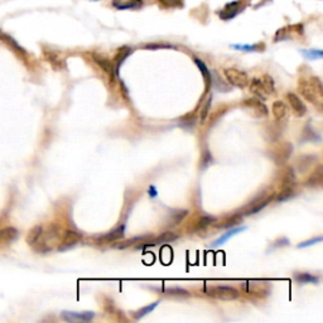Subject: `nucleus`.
<instances>
[{
    "label": "nucleus",
    "mask_w": 323,
    "mask_h": 323,
    "mask_svg": "<svg viewBox=\"0 0 323 323\" xmlns=\"http://www.w3.org/2000/svg\"><path fill=\"white\" fill-rule=\"evenodd\" d=\"M204 293L220 301H235L240 295V292L236 288L230 285H206Z\"/></svg>",
    "instance_id": "1"
},
{
    "label": "nucleus",
    "mask_w": 323,
    "mask_h": 323,
    "mask_svg": "<svg viewBox=\"0 0 323 323\" xmlns=\"http://www.w3.org/2000/svg\"><path fill=\"white\" fill-rule=\"evenodd\" d=\"M298 91L299 94L309 101L311 104L316 105L317 108H321V104H322V96L318 95V92L316 91V88L313 87V85L311 83V81L307 79H299L298 81Z\"/></svg>",
    "instance_id": "2"
},
{
    "label": "nucleus",
    "mask_w": 323,
    "mask_h": 323,
    "mask_svg": "<svg viewBox=\"0 0 323 323\" xmlns=\"http://www.w3.org/2000/svg\"><path fill=\"white\" fill-rule=\"evenodd\" d=\"M293 152V145L288 142H282L270 151V158L277 165H284L289 161Z\"/></svg>",
    "instance_id": "3"
},
{
    "label": "nucleus",
    "mask_w": 323,
    "mask_h": 323,
    "mask_svg": "<svg viewBox=\"0 0 323 323\" xmlns=\"http://www.w3.org/2000/svg\"><path fill=\"white\" fill-rule=\"evenodd\" d=\"M224 75L230 85L235 86V87L242 90L246 86H249V76H247L246 72L241 71V70H238V68H226L224 71Z\"/></svg>",
    "instance_id": "4"
},
{
    "label": "nucleus",
    "mask_w": 323,
    "mask_h": 323,
    "mask_svg": "<svg viewBox=\"0 0 323 323\" xmlns=\"http://www.w3.org/2000/svg\"><path fill=\"white\" fill-rule=\"evenodd\" d=\"M241 106L246 111H249L254 118H265L268 117V114H269L267 105L263 104L259 99H255V97L246 99L241 104Z\"/></svg>",
    "instance_id": "5"
},
{
    "label": "nucleus",
    "mask_w": 323,
    "mask_h": 323,
    "mask_svg": "<svg viewBox=\"0 0 323 323\" xmlns=\"http://www.w3.org/2000/svg\"><path fill=\"white\" fill-rule=\"evenodd\" d=\"M178 239V235L176 233H173V231H165V233H162L161 235L156 236L153 238L152 236L151 240L143 241V244L136 245V249H142L144 246H158V245L162 244H167V242H173V241H176Z\"/></svg>",
    "instance_id": "6"
},
{
    "label": "nucleus",
    "mask_w": 323,
    "mask_h": 323,
    "mask_svg": "<svg viewBox=\"0 0 323 323\" xmlns=\"http://www.w3.org/2000/svg\"><path fill=\"white\" fill-rule=\"evenodd\" d=\"M245 6L246 5H245L244 0H235L233 3L226 4V5L224 6V9L218 13V15H220V18H221L222 20H230L235 18L239 13L244 10Z\"/></svg>",
    "instance_id": "7"
},
{
    "label": "nucleus",
    "mask_w": 323,
    "mask_h": 323,
    "mask_svg": "<svg viewBox=\"0 0 323 323\" xmlns=\"http://www.w3.org/2000/svg\"><path fill=\"white\" fill-rule=\"evenodd\" d=\"M82 239V235L74 230H66L65 233H63L62 239L60 240V246H58V250L60 251H65V250L71 249L74 247L75 245H77Z\"/></svg>",
    "instance_id": "8"
},
{
    "label": "nucleus",
    "mask_w": 323,
    "mask_h": 323,
    "mask_svg": "<svg viewBox=\"0 0 323 323\" xmlns=\"http://www.w3.org/2000/svg\"><path fill=\"white\" fill-rule=\"evenodd\" d=\"M245 289H246L247 293L252 295H258V297H267L270 293V286L269 284H267L265 282H258V281H252V282H246L245 283Z\"/></svg>",
    "instance_id": "9"
},
{
    "label": "nucleus",
    "mask_w": 323,
    "mask_h": 323,
    "mask_svg": "<svg viewBox=\"0 0 323 323\" xmlns=\"http://www.w3.org/2000/svg\"><path fill=\"white\" fill-rule=\"evenodd\" d=\"M92 60H94V62L96 63L100 68H102V70L110 76L111 80L115 79L118 72L113 61L106 58V57L102 56V54H97V53H92Z\"/></svg>",
    "instance_id": "10"
},
{
    "label": "nucleus",
    "mask_w": 323,
    "mask_h": 323,
    "mask_svg": "<svg viewBox=\"0 0 323 323\" xmlns=\"http://www.w3.org/2000/svg\"><path fill=\"white\" fill-rule=\"evenodd\" d=\"M286 101H288V104H289L290 109H292L293 114H294L295 117L302 118L306 115L307 113L306 105H304L303 101L301 100V97L298 96L297 94H294V92H288V94H286Z\"/></svg>",
    "instance_id": "11"
},
{
    "label": "nucleus",
    "mask_w": 323,
    "mask_h": 323,
    "mask_svg": "<svg viewBox=\"0 0 323 323\" xmlns=\"http://www.w3.org/2000/svg\"><path fill=\"white\" fill-rule=\"evenodd\" d=\"M61 318L66 322H90L95 318L94 312H70V311H65L61 313Z\"/></svg>",
    "instance_id": "12"
},
{
    "label": "nucleus",
    "mask_w": 323,
    "mask_h": 323,
    "mask_svg": "<svg viewBox=\"0 0 323 323\" xmlns=\"http://www.w3.org/2000/svg\"><path fill=\"white\" fill-rule=\"evenodd\" d=\"M318 161V157L315 154H303L295 159V168L299 173H307L312 169L316 162Z\"/></svg>",
    "instance_id": "13"
},
{
    "label": "nucleus",
    "mask_w": 323,
    "mask_h": 323,
    "mask_svg": "<svg viewBox=\"0 0 323 323\" xmlns=\"http://www.w3.org/2000/svg\"><path fill=\"white\" fill-rule=\"evenodd\" d=\"M125 235V224L119 225L118 227L110 231V233L105 234V235L99 236L97 238V244H109V242H114V241H118L120 239L124 238Z\"/></svg>",
    "instance_id": "14"
},
{
    "label": "nucleus",
    "mask_w": 323,
    "mask_h": 323,
    "mask_svg": "<svg viewBox=\"0 0 323 323\" xmlns=\"http://www.w3.org/2000/svg\"><path fill=\"white\" fill-rule=\"evenodd\" d=\"M143 0H111V5L118 10H135L142 8Z\"/></svg>",
    "instance_id": "15"
},
{
    "label": "nucleus",
    "mask_w": 323,
    "mask_h": 323,
    "mask_svg": "<svg viewBox=\"0 0 323 323\" xmlns=\"http://www.w3.org/2000/svg\"><path fill=\"white\" fill-rule=\"evenodd\" d=\"M297 183V177H295L294 168L293 167H285L283 172L281 173V179H279V184L281 188L284 187H292Z\"/></svg>",
    "instance_id": "16"
},
{
    "label": "nucleus",
    "mask_w": 323,
    "mask_h": 323,
    "mask_svg": "<svg viewBox=\"0 0 323 323\" xmlns=\"http://www.w3.org/2000/svg\"><path fill=\"white\" fill-rule=\"evenodd\" d=\"M275 196L274 195H269L268 197H265V199L260 200V201L255 202L254 204H251L250 207H247V208H245L244 212H241V215L242 216H250V215H255V213H258L259 211L264 210L265 207L268 206V204L270 203V202L274 200Z\"/></svg>",
    "instance_id": "17"
},
{
    "label": "nucleus",
    "mask_w": 323,
    "mask_h": 323,
    "mask_svg": "<svg viewBox=\"0 0 323 323\" xmlns=\"http://www.w3.org/2000/svg\"><path fill=\"white\" fill-rule=\"evenodd\" d=\"M44 58L54 70H57V71H61V70H63V68L66 67L65 60H63L61 54L57 53V52L44 51Z\"/></svg>",
    "instance_id": "18"
},
{
    "label": "nucleus",
    "mask_w": 323,
    "mask_h": 323,
    "mask_svg": "<svg viewBox=\"0 0 323 323\" xmlns=\"http://www.w3.org/2000/svg\"><path fill=\"white\" fill-rule=\"evenodd\" d=\"M249 85H250V92H251L252 95H255L258 99L265 100L268 96H269V94H268V91L265 90V87H264L260 79H252L251 81H249Z\"/></svg>",
    "instance_id": "19"
},
{
    "label": "nucleus",
    "mask_w": 323,
    "mask_h": 323,
    "mask_svg": "<svg viewBox=\"0 0 323 323\" xmlns=\"http://www.w3.org/2000/svg\"><path fill=\"white\" fill-rule=\"evenodd\" d=\"M193 61H195L196 66L199 67V70L201 71L202 76H203L204 85H206V90H208V88L212 86V75H211V71L208 70V67L206 66V63H204L202 60H200V58H197V57H195Z\"/></svg>",
    "instance_id": "20"
},
{
    "label": "nucleus",
    "mask_w": 323,
    "mask_h": 323,
    "mask_svg": "<svg viewBox=\"0 0 323 323\" xmlns=\"http://www.w3.org/2000/svg\"><path fill=\"white\" fill-rule=\"evenodd\" d=\"M323 182V167L322 164L318 165L315 170H313L312 176L309 177L306 181V186L308 187H321Z\"/></svg>",
    "instance_id": "21"
},
{
    "label": "nucleus",
    "mask_w": 323,
    "mask_h": 323,
    "mask_svg": "<svg viewBox=\"0 0 323 323\" xmlns=\"http://www.w3.org/2000/svg\"><path fill=\"white\" fill-rule=\"evenodd\" d=\"M215 222H216V217H213V216L202 215L201 217L197 220L195 226H193V231H196V233H202V231H204L207 227L211 226V225L215 224Z\"/></svg>",
    "instance_id": "22"
},
{
    "label": "nucleus",
    "mask_w": 323,
    "mask_h": 323,
    "mask_svg": "<svg viewBox=\"0 0 323 323\" xmlns=\"http://www.w3.org/2000/svg\"><path fill=\"white\" fill-rule=\"evenodd\" d=\"M18 238V231L14 227H8L0 231V245L10 244Z\"/></svg>",
    "instance_id": "23"
},
{
    "label": "nucleus",
    "mask_w": 323,
    "mask_h": 323,
    "mask_svg": "<svg viewBox=\"0 0 323 323\" xmlns=\"http://www.w3.org/2000/svg\"><path fill=\"white\" fill-rule=\"evenodd\" d=\"M133 52V49L129 48V47H121L120 49H118L117 54H115V57H114V65H115V68H117V72L119 74V68L120 66L122 65V62H124L126 58H128L129 56H130V53Z\"/></svg>",
    "instance_id": "24"
},
{
    "label": "nucleus",
    "mask_w": 323,
    "mask_h": 323,
    "mask_svg": "<svg viewBox=\"0 0 323 323\" xmlns=\"http://www.w3.org/2000/svg\"><path fill=\"white\" fill-rule=\"evenodd\" d=\"M272 111L275 120L281 121V120L285 119L286 115H288V106H286L283 101H279L278 100V101H275L274 104H273Z\"/></svg>",
    "instance_id": "25"
},
{
    "label": "nucleus",
    "mask_w": 323,
    "mask_h": 323,
    "mask_svg": "<svg viewBox=\"0 0 323 323\" xmlns=\"http://www.w3.org/2000/svg\"><path fill=\"white\" fill-rule=\"evenodd\" d=\"M43 231H44V229H43V226H40V225L34 226L33 229L29 231L28 235H27V244H28L29 246H36V244H37L40 239L42 238Z\"/></svg>",
    "instance_id": "26"
},
{
    "label": "nucleus",
    "mask_w": 323,
    "mask_h": 323,
    "mask_svg": "<svg viewBox=\"0 0 323 323\" xmlns=\"http://www.w3.org/2000/svg\"><path fill=\"white\" fill-rule=\"evenodd\" d=\"M244 230H246V227H245V226H242V227H238V229L230 230V231H227V233H225L224 235L221 236V238H218L217 240L213 241V244H211V245H210V247H217V246H220V245L225 244V242H226V241L229 240L230 238H233V236H235L236 234L241 233V231H244Z\"/></svg>",
    "instance_id": "27"
},
{
    "label": "nucleus",
    "mask_w": 323,
    "mask_h": 323,
    "mask_svg": "<svg viewBox=\"0 0 323 323\" xmlns=\"http://www.w3.org/2000/svg\"><path fill=\"white\" fill-rule=\"evenodd\" d=\"M294 279L299 284H318L320 278L316 275L309 274V273H298L294 275Z\"/></svg>",
    "instance_id": "28"
},
{
    "label": "nucleus",
    "mask_w": 323,
    "mask_h": 323,
    "mask_svg": "<svg viewBox=\"0 0 323 323\" xmlns=\"http://www.w3.org/2000/svg\"><path fill=\"white\" fill-rule=\"evenodd\" d=\"M295 195H297V191H295L294 187L292 186V187L282 188V191L279 192V195L277 196V197H274V199L277 200V202L282 203V202H285V201H288V200L293 199Z\"/></svg>",
    "instance_id": "29"
},
{
    "label": "nucleus",
    "mask_w": 323,
    "mask_h": 323,
    "mask_svg": "<svg viewBox=\"0 0 323 323\" xmlns=\"http://www.w3.org/2000/svg\"><path fill=\"white\" fill-rule=\"evenodd\" d=\"M242 218H244V216L241 215V213H236V215L227 217L224 221V224H220L218 225V227H222V229H231V227L240 225L241 222H242Z\"/></svg>",
    "instance_id": "30"
},
{
    "label": "nucleus",
    "mask_w": 323,
    "mask_h": 323,
    "mask_svg": "<svg viewBox=\"0 0 323 323\" xmlns=\"http://www.w3.org/2000/svg\"><path fill=\"white\" fill-rule=\"evenodd\" d=\"M187 215H188L187 210L173 211V212L170 213L168 222H169V225H172V226H174V225H178V224H181L182 221H183L184 218L187 217Z\"/></svg>",
    "instance_id": "31"
},
{
    "label": "nucleus",
    "mask_w": 323,
    "mask_h": 323,
    "mask_svg": "<svg viewBox=\"0 0 323 323\" xmlns=\"http://www.w3.org/2000/svg\"><path fill=\"white\" fill-rule=\"evenodd\" d=\"M158 304H159V302H154V303L149 304V306H147V307H143V308H140L139 311H136V312H134L133 313L134 320H135V321L142 320L143 317H145V316H147V315H149V313L153 312L154 309H156L157 307H158Z\"/></svg>",
    "instance_id": "32"
},
{
    "label": "nucleus",
    "mask_w": 323,
    "mask_h": 323,
    "mask_svg": "<svg viewBox=\"0 0 323 323\" xmlns=\"http://www.w3.org/2000/svg\"><path fill=\"white\" fill-rule=\"evenodd\" d=\"M152 238V235H144V236H136V238L129 239V240L124 241L121 244L117 245L118 249H126V247H130L133 245L138 244V242H143V241H147Z\"/></svg>",
    "instance_id": "33"
},
{
    "label": "nucleus",
    "mask_w": 323,
    "mask_h": 323,
    "mask_svg": "<svg viewBox=\"0 0 323 323\" xmlns=\"http://www.w3.org/2000/svg\"><path fill=\"white\" fill-rule=\"evenodd\" d=\"M0 40H3L4 43H6V44L10 45L11 48L14 49L15 52H18V53H22V54L26 53V51H24V49H23L22 47H20V45L18 44V43L15 42V40H13V38H11L10 36H9V34L1 33V32H0Z\"/></svg>",
    "instance_id": "34"
},
{
    "label": "nucleus",
    "mask_w": 323,
    "mask_h": 323,
    "mask_svg": "<svg viewBox=\"0 0 323 323\" xmlns=\"http://www.w3.org/2000/svg\"><path fill=\"white\" fill-rule=\"evenodd\" d=\"M302 139L307 140V142H320L321 136L313 130L309 125H307L306 128L303 130V136H302Z\"/></svg>",
    "instance_id": "35"
},
{
    "label": "nucleus",
    "mask_w": 323,
    "mask_h": 323,
    "mask_svg": "<svg viewBox=\"0 0 323 323\" xmlns=\"http://www.w3.org/2000/svg\"><path fill=\"white\" fill-rule=\"evenodd\" d=\"M233 48L246 52H260L264 49V44H234Z\"/></svg>",
    "instance_id": "36"
},
{
    "label": "nucleus",
    "mask_w": 323,
    "mask_h": 323,
    "mask_svg": "<svg viewBox=\"0 0 323 323\" xmlns=\"http://www.w3.org/2000/svg\"><path fill=\"white\" fill-rule=\"evenodd\" d=\"M163 8H183L184 0H157Z\"/></svg>",
    "instance_id": "37"
},
{
    "label": "nucleus",
    "mask_w": 323,
    "mask_h": 323,
    "mask_svg": "<svg viewBox=\"0 0 323 323\" xmlns=\"http://www.w3.org/2000/svg\"><path fill=\"white\" fill-rule=\"evenodd\" d=\"M261 82H263L264 87H265V90L268 91V94H274L275 92V86H274V80H273L272 76H269V75H264L263 77H261Z\"/></svg>",
    "instance_id": "38"
},
{
    "label": "nucleus",
    "mask_w": 323,
    "mask_h": 323,
    "mask_svg": "<svg viewBox=\"0 0 323 323\" xmlns=\"http://www.w3.org/2000/svg\"><path fill=\"white\" fill-rule=\"evenodd\" d=\"M302 54L307 57L308 60H321L323 52L321 49H304V51H302Z\"/></svg>",
    "instance_id": "39"
},
{
    "label": "nucleus",
    "mask_w": 323,
    "mask_h": 323,
    "mask_svg": "<svg viewBox=\"0 0 323 323\" xmlns=\"http://www.w3.org/2000/svg\"><path fill=\"white\" fill-rule=\"evenodd\" d=\"M168 295H179V297H188L190 293L187 292L183 288H179V286H173V288H167L164 290Z\"/></svg>",
    "instance_id": "40"
},
{
    "label": "nucleus",
    "mask_w": 323,
    "mask_h": 323,
    "mask_svg": "<svg viewBox=\"0 0 323 323\" xmlns=\"http://www.w3.org/2000/svg\"><path fill=\"white\" fill-rule=\"evenodd\" d=\"M211 100H212V96H210L206 100V104H204V106L202 108L201 122H204V120H206L207 117H208V113H210V108H211Z\"/></svg>",
    "instance_id": "41"
},
{
    "label": "nucleus",
    "mask_w": 323,
    "mask_h": 323,
    "mask_svg": "<svg viewBox=\"0 0 323 323\" xmlns=\"http://www.w3.org/2000/svg\"><path fill=\"white\" fill-rule=\"evenodd\" d=\"M309 81H311V83L313 85V87L316 88V91L318 92V95H321V96H322V95H323V87H322V82H321V80L318 79L317 76H312L311 79H309Z\"/></svg>",
    "instance_id": "42"
},
{
    "label": "nucleus",
    "mask_w": 323,
    "mask_h": 323,
    "mask_svg": "<svg viewBox=\"0 0 323 323\" xmlns=\"http://www.w3.org/2000/svg\"><path fill=\"white\" fill-rule=\"evenodd\" d=\"M320 241H322V238H321V236H317V238H315V239H311V240L304 241V242H301V244L298 245V247H299V249H302V247L311 246V245L316 244V242H320Z\"/></svg>",
    "instance_id": "43"
},
{
    "label": "nucleus",
    "mask_w": 323,
    "mask_h": 323,
    "mask_svg": "<svg viewBox=\"0 0 323 323\" xmlns=\"http://www.w3.org/2000/svg\"><path fill=\"white\" fill-rule=\"evenodd\" d=\"M172 45H168V44H147L145 45V48H151V49H154V48H170Z\"/></svg>",
    "instance_id": "44"
},
{
    "label": "nucleus",
    "mask_w": 323,
    "mask_h": 323,
    "mask_svg": "<svg viewBox=\"0 0 323 323\" xmlns=\"http://www.w3.org/2000/svg\"><path fill=\"white\" fill-rule=\"evenodd\" d=\"M275 242H277V244L273 245V247L283 246V245H288V244H289V240H288V239H285V238H283V239H279V240L278 241H275Z\"/></svg>",
    "instance_id": "45"
},
{
    "label": "nucleus",
    "mask_w": 323,
    "mask_h": 323,
    "mask_svg": "<svg viewBox=\"0 0 323 323\" xmlns=\"http://www.w3.org/2000/svg\"><path fill=\"white\" fill-rule=\"evenodd\" d=\"M157 195H158V193H157L156 187L149 188V196H151V197H157Z\"/></svg>",
    "instance_id": "46"
}]
</instances>
